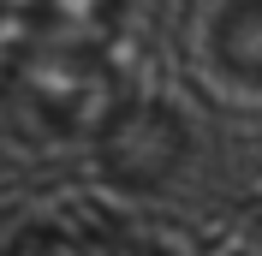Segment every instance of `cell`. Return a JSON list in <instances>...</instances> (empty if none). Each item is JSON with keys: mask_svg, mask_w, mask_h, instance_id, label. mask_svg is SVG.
<instances>
[{"mask_svg": "<svg viewBox=\"0 0 262 256\" xmlns=\"http://www.w3.org/2000/svg\"><path fill=\"white\" fill-rule=\"evenodd\" d=\"M12 12L36 18L48 36H72V42H96V36L114 30V18L125 0H0Z\"/></svg>", "mask_w": 262, "mask_h": 256, "instance_id": "cell-2", "label": "cell"}, {"mask_svg": "<svg viewBox=\"0 0 262 256\" xmlns=\"http://www.w3.org/2000/svg\"><path fill=\"white\" fill-rule=\"evenodd\" d=\"M96 42L72 36H42L6 66V108L30 137H72V131H101L114 113V78L96 60Z\"/></svg>", "mask_w": 262, "mask_h": 256, "instance_id": "cell-1", "label": "cell"}]
</instances>
